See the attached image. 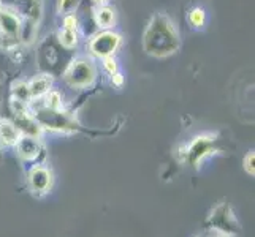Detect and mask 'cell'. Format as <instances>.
I'll list each match as a JSON object with an SVG mask.
<instances>
[{
    "mask_svg": "<svg viewBox=\"0 0 255 237\" xmlns=\"http://www.w3.org/2000/svg\"><path fill=\"white\" fill-rule=\"evenodd\" d=\"M11 92H13V96L11 98H16L19 101H24V103H29L32 98H30V92H29V85L27 82H22V81H17L13 84L11 87Z\"/></svg>",
    "mask_w": 255,
    "mask_h": 237,
    "instance_id": "obj_14",
    "label": "cell"
},
{
    "mask_svg": "<svg viewBox=\"0 0 255 237\" xmlns=\"http://www.w3.org/2000/svg\"><path fill=\"white\" fill-rule=\"evenodd\" d=\"M213 237H230V236H225V234H219V233H216V236H213Z\"/></svg>",
    "mask_w": 255,
    "mask_h": 237,
    "instance_id": "obj_23",
    "label": "cell"
},
{
    "mask_svg": "<svg viewBox=\"0 0 255 237\" xmlns=\"http://www.w3.org/2000/svg\"><path fill=\"white\" fill-rule=\"evenodd\" d=\"M179 46L181 38L174 22L163 13L154 14L143 35V48L146 54L163 59L178 52Z\"/></svg>",
    "mask_w": 255,
    "mask_h": 237,
    "instance_id": "obj_1",
    "label": "cell"
},
{
    "mask_svg": "<svg viewBox=\"0 0 255 237\" xmlns=\"http://www.w3.org/2000/svg\"><path fill=\"white\" fill-rule=\"evenodd\" d=\"M62 29L76 30L78 32V17L75 16V13L64 14V27Z\"/></svg>",
    "mask_w": 255,
    "mask_h": 237,
    "instance_id": "obj_20",
    "label": "cell"
},
{
    "mask_svg": "<svg viewBox=\"0 0 255 237\" xmlns=\"http://www.w3.org/2000/svg\"><path fill=\"white\" fill-rule=\"evenodd\" d=\"M208 226L214 233L225 234L230 237L241 231L240 222L236 220L230 204H227V203L217 204L213 210H211V214L208 217Z\"/></svg>",
    "mask_w": 255,
    "mask_h": 237,
    "instance_id": "obj_4",
    "label": "cell"
},
{
    "mask_svg": "<svg viewBox=\"0 0 255 237\" xmlns=\"http://www.w3.org/2000/svg\"><path fill=\"white\" fill-rule=\"evenodd\" d=\"M214 143H216V135L213 133L198 135L181 151L182 161H186L192 166H198L200 161H203L206 157L214 154Z\"/></svg>",
    "mask_w": 255,
    "mask_h": 237,
    "instance_id": "obj_6",
    "label": "cell"
},
{
    "mask_svg": "<svg viewBox=\"0 0 255 237\" xmlns=\"http://www.w3.org/2000/svg\"><path fill=\"white\" fill-rule=\"evenodd\" d=\"M30 98L32 100H41L51 89H52V78L49 75H38L27 84Z\"/></svg>",
    "mask_w": 255,
    "mask_h": 237,
    "instance_id": "obj_12",
    "label": "cell"
},
{
    "mask_svg": "<svg viewBox=\"0 0 255 237\" xmlns=\"http://www.w3.org/2000/svg\"><path fill=\"white\" fill-rule=\"evenodd\" d=\"M24 19L11 8L0 5V46L3 49H13L19 45Z\"/></svg>",
    "mask_w": 255,
    "mask_h": 237,
    "instance_id": "obj_2",
    "label": "cell"
},
{
    "mask_svg": "<svg viewBox=\"0 0 255 237\" xmlns=\"http://www.w3.org/2000/svg\"><path fill=\"white\" fill-rule=\"evenodd\" d=\"M32 117L41 128H48L52 131H73L76 128L75 120L67 112L60 109H49L43 104L38 109H35Z\"/></svg>",
    "mask_w": 255,
    "mask_h": 237,
    "instance_id": "obj_5",
    "label": "cell"
},
{
    "mask_svg": "<svg viewBox=\"0 0 255 237\" xmlns=\"http://www.w3.org/2000/svg\"><path fill=\"white\" fill-rule=\"evenodd\" d=\"M122 45V37L114 30H102L89 40V51L97 59L111 57Z\"/></svg>",
    "mask_w": 255,
    "mask_h": 237,
    "instance_id": "obj_7",
    "label": "cell"
},
{
    "mask_svg": "<svg viewBox=\"0 0 255 237\" xmlns=\"http://www.w3.org/2000/svg\"><path fill=\"white\" fill-rule=\"evenodd\" d=\"M95 24L100 30H110L116 24V10L110 5H100L95 6L94 10Z\"/></svg>",
    "mask_w": 255,
    "mask_h": 237,
    "instance_id": "obj_11",
    "label": "cell"
},
{
    "mask_svg": "<svg viewBox=\"0 0 255 237\" xmlns=\"http://www.w3.org/2000/svg\"><path fill=\"white\" fill-rule=\"evenodd\" d=\"M52 172L43 164H37L29 171L27 175V182H29V187L32 190V193H35L37 196H43L46 193L51 191L52 188Z\"/></svg>",
    "mask_w": 255,
    "mask_h": 237,
    "instance_id": "obj_8",
    "label": "cell"
},
{
    "mask_svg": "<svg viewBox=\"0 0 255 237\" xmlns=\"http://www.w3.org/2000/svg\"><path fill=\"white\" fill-rule=\"evenodd\" d=\"M92 2H94L97 6H100V5H108L110 0H92Z\"/></svg>",
    "mask_w": 255,
    "mask_h": 237,
    "instance_id": "obj_22",
    "label": "cell"
},
{
    "mask_svg": "<svg viewBox=\"0 0 255 237\" xmlns=\"http://www.w3.org/2000/svg\"><path fill=\"white\" fill-rule=\"evenodd\" d=\"M113 76V84L116 85V87H122V84H124V76H122V73L116 72Z\"/></svg>",
    "mask_w": 255,
    "mask_h": 237,
    "instance_id": "obj_21",
    "label": "cell"
},
{
    "mask_svg": "<svg viewBox=\"0 0 255 237\" xmlns=\"http://www.w3.org/2000/svg\"><path fill=\"white\" fill-rule=\"evenodd\" d=\"M189 22L193 25V27H203L206 22V13L203 8H193V10L189 13Z\"/></svg>",
    "mask_w": 255,
    "mask_h": 237,
    "instance_id": "obj_16",
    "label": "cell"
},
{
    "mask_svg": "<svg viewBox=\"0 0 255 237\" xmlns=\"http://www.w3.org/2000/svg\"><path fill=\"white\" fill-rule=\"evenodd\" d=\"M21 136L22 131L13 120L0 119V147H14Z\"/></svg>",
    "mask_w": 255,
    "mask_h": 237,
    "instance_id": "obj_10",
    "label": "cell"
},
{
    "mask_svg": "<svg viewBox=\"0 0 255 237\" xmlns=\"http://www.w3.org/2000/svg\"><path fill=\"white\" fill-rule=\"evenodd\" d=\"M43 106L49 109H60L62 108V96L57 90H49L45 96H43Z\"/></svg>",
    "mask_w": 255,
    "mask_h": 237,
    "instance_id": "obj_15",
    "label": "cell"
},
{
    "mask_svg": "<svg viewBox=\"0 0 255 237\" xmlns=\"http://www.w3.org/2000/svg\"><path fill=\"white\" fill-rule=\"evenodd\" d=\"M103 60V68H105V72H107L108 75H114L118 72V60L114 59V56L111 57H105L102 59Z\"/></svg>",
    "mask_w": 255,
    "mask_h": 237,
    "instance_id": "obj_19",
    "label": "cell"
},
{
    "mask_svg": "<svg viewBox=\"0 0 255 237\" xmlns=\"http://www.w3.org/2000/svg\"><path fill=\"white\" fill-rule=\"evenodd\" d=\"M243 166H244V171L254 177V174H255V152L254 151H249L246 154Z\"/></svg>",
    "mask_w": 255,
    "mask_h": 237,
    "instance_id": "obj_18",
    "label": "cell"
},
{
    "mask_svg": "<svg viewBox=\"0 0 255 237\" xmlns=\"http://www.w3.org/2000/svg\"><path fill=\"white\" fill-rule=\"evenodd\" d=\"M3 160V152H2V147H0V163H2Z\"/></svg>",
    "mask_w": 255,
    "mask_h": 237,
    "instance_id": "obj_24",
    "label": "cell"
},
{
    "mask_svg": "<svg viewBox=\"0 0 255 237\" xmlns=\"http://www.w3.org/2000/svg\"><path fill=\"white\" fill-rule=\"evenodd\" d=\"M14 147H16L17 155L25 161H32L35 158H38V155L43 151L40 139L37 136H29V135H22Z\"/></svg>",
    "mask_w": 255,
    "mask_h": 237,
    "instance_id": "obj_9",
    "label": "cell"
},
{
    "mask_svg": "<svg viewBox=\"0 0 255 237\" xmlns=\"http://www.w3.org/2000/svg\"><path fill=\"white\" fill-rule=\"evenodd\" d=\"M57 38H59L60 46L65 49H73L78 45V32L76 30L60 29L57 33Z\"/></svg>",
    "mask_w": 255,
    "mask_h": 237,
    "instance_id": "obj_13",
    "label": "cell"
},
{
    "mask_svg": "<svg viewBox=\"0 0 255 237\" xmlns=\"http://www.w3.org/2000/svg\"><path fill=\"white\" fill-rule=\"evenodd\" d=\"M197 237H206V236H197Z\"/></svg>",
    "mask_w": 255,
    "mask_h": 237,
    "instance_id": "obj_25",
    "label": "cell"
},
{
    "mask_svg": "<svg viewBox=\"0 0 255 237\" xmlns=\"http://www.w3.org/2000/svg\"><path fill=\"white\" fill-rule=\"evenodd\" d=\"M81 0H59L57 2V11L60 14H70L75 13L76 8L80 6Z\"/></svg>",
    "mask_w": 255,
    "mask_h": 237,
    "instance_id": "obj_17",
    "label": "cell"
},
{
    "mask_svg": "<svg viewBox=\"0 0 255 237\" xmlns=\"http://www.w3.org/2000/svg\"><path fill=\"white\" fill-rule=\"evenodd\" d=\"M97 78V68L94 62L87 57H76L68 64L64 72L65 82L73 89H86Z\"/></svg>",
    "mask_w": 255,
    "mask_h": 237,
    "instance_id": "obj_3",
    "label": "cell"
}]
</instances>
